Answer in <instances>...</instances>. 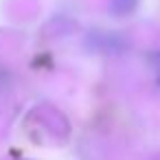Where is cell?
Instances as JSON below:
<instances>
[{
  "mask_svg": "<svg viewBox=\"0 0 160 160\" xmlns=\"http://www.w3.org/2000/svg\"><path fill=\"white\" fill-rule=\"evenodd\" d=\"M138 5V0H110V11L114 16H129Z\"/></svg>",
  "mask_w": 160,
  "mask_h": 160,
  "instance_id": "cell-1",
  "label": "cell"
}]
</instances>
